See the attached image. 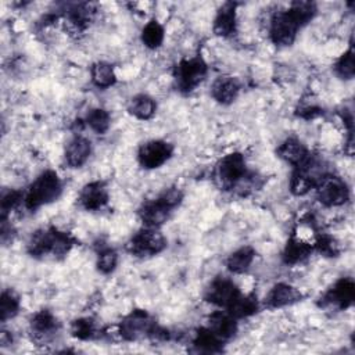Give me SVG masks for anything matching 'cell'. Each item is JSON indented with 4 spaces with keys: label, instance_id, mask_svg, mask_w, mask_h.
Here are the masks:
<instances>
[{
    "label": "cell",
    "instance_id": "obj_1",
    "mask_svg": "<svg viewBox=\"0 0 355 355\" xmlns=\"http://www.w3.org/2000/svg\"><path fill=\"white\" fill-rule=\"evenodd\" d=\"M75 245V239L57 227H42L33 232L28 240L26 251L33 258H47L54 259L64 258L71 248Z\"/></svg>",
    "mask_w": 355,
    "mask_h": 355
},
{
    "label": "cell",
    "instance_id": "obj_2",
    "mask_svg": "<svg viewBox=\"0 0 355 355\" xmlns=\"http://www.w3.org/2000/svg\"><path fill=\"white\" fill-rule=\"evenodd\" d=\"M118 333L125 341H139L144 338L166 341L171 338L169 330L161 327L155 319L144 309H135L129 312L119 322Z\"/></svg>",
    "mask_w": 355,
    "mask_h": 355
},
{
    "label": "cell",
    "instance_id": "obj_3",
    "mask_svg": "<svg viewBox=\"0 0 355 355\" xmlns=\"http://www.w3.org/2000/svg\"><path fill=\"white\" fill-rule=\"evenodd\" d=\"M183 193L178 187L165 189L158 197L144 201L137 215L146 227L159 229L171 218L172 212L182 204Z\"/></svg>",
    "mask_w": 355,
    "mask_h": 355
},
{
    "label": "cell",
    "instance_id": "obj_4",
    "mask_svg": "<svg viewBox=\"0 0 355 355\" xmlns=\"http://www.w3.org/2000/svg\"><path fill=\"white\" fill-rule=\"evenodd\" d=\"M62 193V182L57 172L51 169L43 171L31 183L24 194V207L29 211H35L43 205H47L60 198Z\"/></svg>",
    "mask_w": 355,
    "mask_h": 355
},
{
    "label": "cell",
    "instance_id": "obj_5",
    "mask_svg": "<svg viewBox=\"0 0 355 355\" xmlns=\"http://www.w3.org/2000/svg\"><path fill=\"white\" fill-rule=\"evenodd\" d=\"M208 65L201 55L180 60L173 68L175 87L180 93L193 92L207 76Z\"/></svg>",
    "mask_w": 355,
    "mask_h": 355
},
{
    "label": "cell",
    "instance_id": "obj_6",
    "mask_svg": "<svg viewBox=\"0 0 355 355\" xmlns=\"http://www.w3.org/2000/svg\"><path fill=\"white\" fill-rule=\"evenodd\" d=\"M245 158L241 153H230L220 158L216 165V178L225 190H236V187L250 175Z\"/></svg>",
    "mask_w": 355,
    "mask_h": 355
},
{
    "label": "cell",
    "instance_id": "obj_7",
    "mask_svg": "<svg viewBox=\"0 0 355 355\" xmlns=\"http://www.w3.org/2000/svg\"><path fill=\"white\" fill-rule=\"evenodd\" d=\"M166 247V239L155 227H143L136 232L126 244V250L137 258H150L162 252Z\"/></svg>",
    "mask_w": 355,
    "mask_h": 355
},
{
    "label": "cell",
    "instance_id": "obj_8",
    "mask_svg": "<svg viewBox=\"0 0 355 355\" xmlns=\"http://www.w3.org/2000/svg\"><path fill=\"white\" fill-rule=\"evenodd\" d=\"M319 202L324 207H341L349 200V189L344 179L333 173L324 175L315 187Z\"/></svg>",
    "mask_w": 355,
    "mask_h": 355
},
{
    "label": "cell",
    "instance_id": "obj_9",
    "mask_svg": "<svg viewBox=\"0 0 355 355\" xmlns=\"http://www.w3.org/2000/svg\"><path fill=\"white\" fill-rule=\"evenodd\" d=\"M300 29L301 25L297 22V19L287 8L283 11H277L272 15L269 22V37L272 43L276 46H291Z\"/></svg>",
    "mask_w": 355,
    "mask_h": 355
},
{
    "label": "cell",
    "instance_id": "obj_10",
    "mask_svg": "<svg viewBox=\"0 0 355 355\" xmlns=\"http://www.w3.org/2000/svg\"><path fill=\"white\" fill-rule=\"evenodd\" d=\"M240 294H241L240 288L236 286V283L232 279L218 276L214 280H211V283L205 288L204 300L226 311L240 297Z\"/></svg>",
    "mask_w": 355,
    "mask_h": 355
},
{
    "label": "cell",
    "instance_id": "obj_11",
    "mask_svg": "<svg viewBox=\"0 0 355 355\" xmlns=\"http://www.w3.org/2000/svg\"><path fill=\"white\" fill-rule=\"evenodd\" d=\"M173 154V146L166 140L154 139L143 143L137 150V161L144 169L162 166Z\"/></svg>",
    "mask_w": 355,
    "mask_h": 355
},
{
    "label": "cell",
    "instance_id": "obj_12",
    "mask_svg": "<svg viewBox=\"0 0 355 355\" xmlns=\"http://www.w3.org/2000/svg\"><path fill=\"white\" fill-rule=\"evenodd\" d=\"M355 300V283L349 277L338 279L320 298V305L326 308H334L344 311L354 304Z\"/></svg>",
    "mask_w": 355,
    "mask_h": 355
},
{
    "label": "cell",
    "instance_id": "obj_13",
    "mask_svg": "<svg viewBox=\"0 0 355 355\" xmlns=\"http://www.w3.org/2000/svg\"><path fill=\"white\" fill-rule=\"evenodd\" d=\"M110 200L108 189L104 182L93 180L85 184L79 193L78 201L79 205L86 211H100L103 209Z\"/></svg>",
    "mask_w": 355,
    "mask_h": 355
},
{
    "label": "cell",
    "instance_id": "obj_14",
    "mask_svg": "<svg viewBox=\"0 0 355 355\" xmlns=\"http://www.w3.org/2000/svg\"><path fill=\"white\" fill-rule=\"evenodd\" d=\"M29 329L35 340L49 341L60 330L58 319L47 309H40L35 312L29 320Z\"/></svg>",
    "mask_w": 355,
    "mask_h": 355
},
{
    "label": "cell",
    "instance_id": "obj_15",
    "mask_svg": "<svg viewBox=\"0 0 355 355\" xmlns=\"http://www.w3.org/2000/svg\"><path fill=\"white\" fill-rule=\"evenodd\" d=\"M302 298L301 291L288 283H276L265 295L263 305L268 309H279L298 302Z\"/></svg>",
    "mask_w": 355,
    "mask_h": 355
},
{
    "label": "cell",
    "instance_id": "obj_16",
    "mask_svg": "<svg viewBox=\"0 0 355 355\" xmlns=\"http://www.w3.org/2000/svg\"><path fill=\"white\" fill-rule=\"evenodd\" d=\"M276 154L280 159L290 164L293 168H297L302 165L311 157L312 153L300 139L287 137L279 144Z\"/></svg>",
    "mask_w": 355,
    "mask_h": 355
},
{
    "label": "cell",
    "instance_id": "obj_17",
    "mask_svg": "<svg viewBox=\"0 0 355 355\" xmlns=\"http://www.w3.org/2000/svg\"><path fill=\"white\" fill-rule=\"evenodd\" d=\"M214 334H216L222 341H227L233 338L237 333L239 323L237 319L233 318L227 311H214L207 318L205 324Z\"/></svg>",
    "mask_w": 355,
    "mask_h": 355
},
{
    "label": "cell",
    "instance_id": "obj_18",
    "mask_svg": "<svg viewBox=\"0 0 355 355\" xmlns=\"http://www.w3.org/2000/svg\"><path fill=\"white\" fill-rule=\"evenodd\" d=\"M92 154V141L85 136H73L64 151L65 162L69 168L83 166Z\"/></svg>",
    "mask_w": 355,
    "mask_h": 355
},
{
    "label": "cell",
    "instance_id": "obj_19",
    "mask_svg": "<svg viewBox=\"0 0 355 355\" xmlns=\"http://www.w3.org/2000/svg\"><path fill=\"white\" fill-rule=\"evenodd\" d=\"M240 87L241 86L237 78L230 75H222L212 82L211 96L216 103L222 105H229L237 98L240 93Z\"/></svg>",
    "mask_w": 355,
    "mask_h": 355
},
{
    "label": "cell",
    "instance_id": "obj_20",
    "mask_svg": "<svg viewBox=\"0 0 355 355\" xmlns=\"http://www.w3.org/2000/svg\"><path fill=\"white\" fill-rule=\"evenodd\" d=\"M214 33L219 37H232L237 31V17H236V3H225L216 11L212 24Z\"/></svg>",
    "mask_w": 355,
    "mask_h": 355
},
{
    "label": "cell",
    "instance_id": "obj_21",
    "mask_svg": "<svg viewBox=\"0 0 355 355\" xmlns=\"http://www.w3.org/2000/svg\"><path fill=\"white\" fill-rule=\"evenodd\" d=\"M312 252H313V244L293 234L284 245V250L282 252V259L286 265H297L304 262Z\"/></svg>",
    "mask_w": 355,
    "mask_h": 355
},
{
    "label": "cell",
    "instance_id": "obj_22",
    "mask_svg": "<svg viewBox=\"0 0 355 355\" xmlns=\"http://www.w3.org/2000/svg\"><path fill=\"white\" fill-rule=\"evenodd\" d=\"M223 343L207 326L196 330L191 338V351L197 354H219L223 351Z\"/></svg>",
    "mask_w": 355,
    "mask_h": 355
},
{
    "label": "cell",
    "instance_id": "obj_23",
    "mask_svg": "<svg viewBox=\"0 0 355 355\" xmlns=\"http://www.w3.org/2000/svg\"><path fill=\"white\" fill-rule=\"evenodd\" d=\"M255 259V250L250 245H244L233 251L226 259V268L234 275L245 273Z\"/></svg>",
    "mask_w": 355,
    "mask_h": 355
},
{
    "label": "cell",
    "instance_id": "obj_24",
    "mask_svg": "<svg viewBox=\"0 0 355 355\" xmlns=\"http://www.w3.org/2000/svg\"><path fill=\"white\" fill-rule=\"evenodd\" d=\"M155 110H157L155 100L146 93L133 96L128 104L129 114L140 121H147L153 118V115L155 114Z\"/></svg>",
    "mask_w": 355,
    "mask_h": 355
},
{
    "label": "cell",
    "instance_id": "obj_25",
    "mask_svg": "<svg viewBox=\"0 0 355 355\" xmlns=\"http://www.w3.org/2000/svg\"><path fill=\"white\" fill-rule=\"evenodd\" d=\"M92 6L87 3H75L69 4L65 10V17L68 22L78 31H83L89 26L93 17Z\"/></svg>",
    "mask_w": 355,
    "mask_h": 355
},
{
    "label": "cell",
    "instance_id": "obj_26",
    "mask_svg": "<svg viewBox=\"0 0 355 355\" xmlns=\"http://www.w3.org/2000/svg\"><path fill=\"white\" fill-rule=\"evenodd\" d=\"M69 331H71V336L73 338L80 340V341L94 340V338H98L101 336V330L97 326L96 320L93 318H89V316L75 319L71 323Z\"/></svg>",
    "mask_w": 355,
    "mask_h": 355
},
{
    "label": "cell",
    "instance_id": "obj_27",
    "mask_svg": "<svg viewBox=\"0 0 355 355\" xmlns=\"http://www.w3.org/2000/svg\"><path fill=\"white\" fill-rule=\"evenodd\" d=\"M90 78L96 87L108 89L115 85L116 75L114 67L107 61H97L90 67Z\"/></svg>",
    "mask_w": 355,
    "mask_h": 355
},
{
    "label": "cell",
    "instance_id": "obj_28",
    "mask_svg": "<svg viewBox=\"0 0 355 355\" xmlns=\"http://www.w3.org/2000/svg\"><path fill=\"white\" fill-rule=\"evenodd\" d=\"M258 309H259V302L257 300V295L241 293L240 297L226 311L239 320V319H244L255 315Z\"/></svg>",
    "mask_w": 355,
    "mask_h": 355
},
{
    "label": "cell",
    "instance_id": "obj_29",
    "mask_svg": "<svg viewBox=\"0 0 355 355\" xmlns=\"http://www.w3.org/2000/svg\"><path fill=\"white\" fill-rule=\"evenodd\" d=\"M116 265H118L116 251L107 244H97V248H96L97 269L104 275H110L115 270Z\"/></svg>",
    "mask_w": 355,
    "mask_h": 355
},
{
    "label": "cell",
    "instance_id": "obj_30",
    "mask_svg": "<svg viewBox=\"0 0 355 355\" xmlns=\"http://www.w3.org/2000/svg\"><path fill=\"white\" fill-rule=\"evenodd\" d=\"M141 42L147 49H158L165 37V31L164 26L157 21V19H151L148 21L143 29H141Z\"/></svg>",
    "mask_w": 355,
    "mask_h": 355
},
{
    "label": "cell",
    "instance_id": "obj_31",
    "mask_svg": "<svg viewBox=\"0 0 355 355\" xmlns=\"http://www.w3.org/2000/svg\"><path fill=\"white\" fill-rule=\"evenodd\" d=\"M19 306L21 301L18 294L11 288L3 290L0 297V320L6 323L7 320L17 316V313L19 312Z\"/></svg>",
    "mask_w": 355,
    "mask_h": 355
},
{
    "label": "cell",
    "instance_id": "obj_32",
    "mask_svg": "<svg viewBox=\"0 0 355 355\" xmlns=\"http://www.w3.org/2000/svg\"><path fill=\"white\" fill-rule=\"evenodd\" d=\"M85 123L97 135H104L111 126V115L104 108H92L85 118Z\"/></svg>",
    "mask_w": 355,
    "mask_h": 355
},
{
    "label": "cell",
    "instance_id": "obj_33",
    "mask_svg": "<svg viewBox=\"0 0 355 355\" xmlns=\"http://www.w3.org/2000/svg\"><path fill=\"white\" fill-rule=\"evenodd\" d=\"M288 11L297 19L301 28H304L313 19V17L318 12V8H316V4L312 1H294L290 4Z\"/></svg>",
    "mask_w": 355,
    "mask_h": 355
},
{
    "label": "cell",
    "instance_id": "obj_34",
    "mask_svg": "<svg viewBox=\"0 0 355 355\" xmlns=\"http://www.w3.org/2000/svg\"><path fill=\"white\" fill-rule=\"evenodd\" d=\"M334 73L340 79H352L355 75V58H354V49L349 46L347 51H344L340 58L334 64Z\"/></svg>",
    "mask_w": 355,
    "mask_h": 355
},
{
    "label": "cell",
    "instance_id": "obj_35",
    "mask_svg": "<svg viewBox=\"0 0 355 355\" xmlns=\"http://www.w3.org/2000/svg\"><path fill=\"white\" fill-rule=\"evenodd\" d=\"M24 191L15 190V189H8L1 193V200H0V211H1V218H8L10 212L17 209L19 205L24 204Z\"/></svg>",
    "mask_w": 355,
    "mask_h": 355
},
{
    "label": "cell",
    "instance_id": "obj_36",
    "mask_svg": "<svg viewBox=\"0 0 355 355\" xmlns=\"http://www.w3.org/2000/svg\"><path fill=\"white\" fill-rule=\"evenodd\" d=\"M313 250H316L323 257H329V258L337 257L340 254L338 243L336 241L334 237L326 233H319L316 236V240L313 243Z\"/></svg>",
    "mask_w": 355,
    "mask_h": 355
},
{
    "label": "cell",
    "instance_id": "obj_37",
    "mask_svg": "<svg viewBox=\"0 0 355 355\" xmlns=\"http://www.w3.org/2000/svg\"><path fill=\"white\" fill-rule=\"evenodd\" d=\"M322 114H323V110L315 103H305V104L300 105V108L297 110V115L306 121L315 119V118L320 116Z\"/></svg>",
    "mask_w": 355,
    "mask_h": 355
},
{
    "label": "cell",
    "instance_id": "obj_38",
    "mask_svg": "<svg viewBox=\"0 0 355 355\" xmlns=\"http://www.w3.org/2000/svg\"><path fill=\"white\" fill-rule=\"evenodd\" d=\"M14 236H15V229L11 225V222L8 220V218H1V229H0L1 243L4 245H7L8 243H11L14 240Z\"/></svg>",
    "mask_w": 355,
    "mask_h": 355
}]
</instances>
